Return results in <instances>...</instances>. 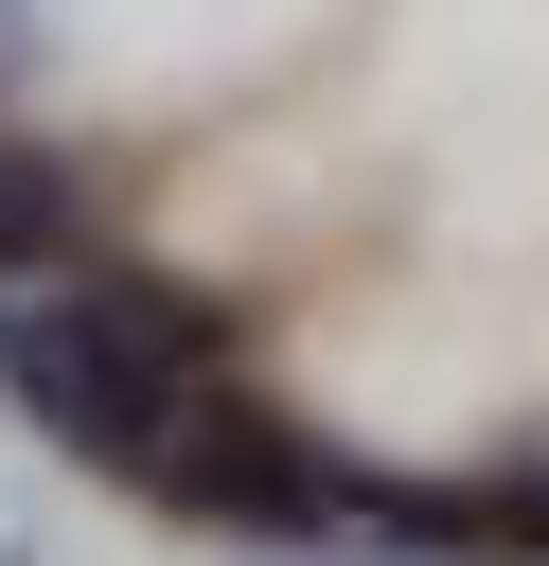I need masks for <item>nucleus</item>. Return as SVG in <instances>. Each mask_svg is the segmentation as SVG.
<instances>
[{"label": "nucleus", "instance_id": "1", "mask_svg": "<svg viewBox=\"0 0 549 566\" xmlns=\"http://www.w3.org/2000/svg\"><path fill=\"white\" fill-rule=\"evenodd\" d=\"M142 495H159V513H195V531H248V548L354 531V478H336L283 407H248V389H195V407H177V442L142 460Z\"/></svg>", "mask_w": 549, "mask_h": 566}, {"label": "nucleus", "instance_id": "2", "mask_svg": "<svg viewBox=\"0 0 549 566\" xmlns=\"http://www.w3.org/2000/svg\"><path fill=\"white\" fill-rule=\"evenodd\" d=\"M354 531L407 566H549V460L496 478H354Z\"/></svg>", "mask_w": 549, "mask_h": 566}, {"label": "nucleus", "instance_id": "3", "mask_svg": "<svg viewBox=\"0 0 549 566\" xmlns=\"http://www.w3.org/2000/svg\"><path fill=\"white\" fill-rule=\"evenodd\" d=\"M18 265H89V248H71V177H53L35 142H0V283H18Z\"/></svg>", "mask_w": 549, "mask_h": 566}]
</instances>
